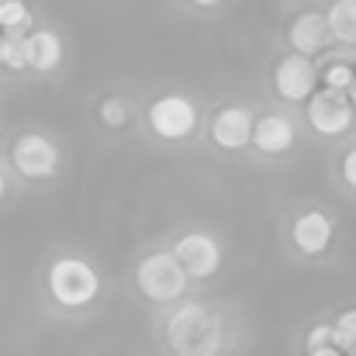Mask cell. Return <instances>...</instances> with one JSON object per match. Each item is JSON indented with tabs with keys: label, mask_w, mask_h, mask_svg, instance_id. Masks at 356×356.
<instances>
[{
	"label": "cell",
	"mask_w": 356,
	"mask_h": 356,
	"mask_svg": "<svg viewBox=\"0 0 356 356\" xmlns=\"http://www.w3.org/2000/svg\"><path fill=\"white\" fill-rule=\"evenodd\" d=\"M166 343L173 356H218L222 353V322L201 301H187L170 315Z\"/></svg>",
	"instance_id": "obj_1"
},
{
	"label": "cell",
	"mask_w": 356,
	"mask_h": 356,
	"mask_svg": "<svg viewBox=\"0 0 356 356\" xmlns=\"http://www.w3.org/2000/svg\"><path fill=\"white\" fill-rule=\"evenodd\" d=\"M45 284H49L52 301H56L59 308H73V312L94 305L97 294H101V277H97V270H94L87 259H80V256H59V259L49 266Z\"/></svg>",
	"instance_id": "obj_2"
},
{
	"label": "cell",
	"mask_w": 356,
	"mask_h": 356,
	"mask_svg": "<svg viewBox=\"0 0 356 356\" xmlns=\"http://www.w3.org/2000/svg\"><path fill=\"white\" fill-rule=\"evenodd\" d=\"M135 284H138L142 298H149L152 305H170V301H180L184 298L187 273H184V266L177 263V256L170 249H156V252H149L138 263Z\"/></svg>",
	"instance_id": "obj_3"
},
{
	"label": "cell",
	"mask_w": 356,
	"mask_h": 356,
	"mask_svg": "<svg viewBox=\"0 0 356 356\" xmlns=\"http://www.w3.org/2000/svg\"><path fill=\"white\" fill-rule=\"evenodd\" d=\"M149 128H152V135H159L166 142L191 138L194 128H197V108H194V101L184 97V94H166V97L152 101V108H149Z\"/></svg>",
	"instance_id": "obj_4"
},
{
	"label": "cell",
	"mask_w": 356,
	"mask_h": 356,
	"mask_svg": "<svg viewBox=\"0 0 356 356\" xmlns=\"http://www.w3.org/2000/svg\"><path fill=\"white\" fill-rule=\"evenodd\" d=\"M10 163L21 177L28 180H45V177H56L59 170V145L38 131H28L21 138H14L10 145Z\"/></svg>",
	"instance_id": "obj_5"
},
{
	"label": "cell",
	"mask_w": 356,
	"mask_h": 356,
	"mask_svg": "<svg viewBox=\"0 0 356 356\" xmlns=\"http://www.w3.org/2000/svg\"><path fill=\"white\" fill-rule=\"evenodd\" d=\"M170 252L184 266V273L194 277V280H208L222 266V245H218V238L208 236V232H187V236H180L173 242Z\"/></svg>",
	"instance_id": "obj_6"
},
{
	"label": "cell",
	"mask_w": 356,
	"mask_h": 356,
	"mask_svg": "<svg viewBox=\"0 0 356 356\" xmlns=\"http://www.w3.org/2000/svg\"><path fill=\"white\" fill-rule=\"evenodd\" d=\"M273 87H277V94H280L284 101H291V104H308V101L315 97V90H318V70H315L312 59L291 52V56H284V59L277 63V70H273Z\"/></svg>",
	"instance_id": "obj_7"
},
{
	"label": "cell",
	"mask_w": 356,
	"mask_h": 356,
	"mask_svg": "<svg viewBox=\"0 0 356 356\" xmlns=\"http://www.w3.org/2000/svg\"><path fill=\"white\" fill-rule=\"evenodd\" d=\"M308 124L325 135V138H336V135H346L350 124H353V104L346 94H336V90H315V97L308 101Z\"/></svg>",
	"instance_id": "obj_8"
},
{
	"label": "cell",
	"mask_w": 356,
	"mask_h": 356,
	"mask_svg": "<svg viewBox=\"0 0 356 356\" xmlns=\"http://www.w3.org/2000/svg\"><path fill=\"white\" fill-rule=\"evenodd\" d=\"M252 111L249 108H242V104H229V108H222L215 121H211V138H215V145H222L225 152H238V149H245L249 142H252Z\"/></svg>",
	"instance_id": "obj_9"
},
{
	"label": "cell",
	"mask_w": 356,
	"mask_h": 356,
	"mask_svg": "<svg viewBox=\"0 0 356 356\" xmlns=\"http://www.w3.org/2000/svg\"><path fill=\"white\" fill-rule=\"evenodd\" d=\"M287 42H291L294 56H305V59L318 56V52L332 42L329 24H325V14H318V10L298 14V17L291 21V28H287Z\"/></svg>",
	"instance_id": "obj_10"
},
{
	"label": "cell",
	"mask_w": 356,
	"mask_h": 356,
	"mask_svg": "<svg viewBox=\"0 0 356 356\" xmlns=\"http://www.w3.org/2000/svg\"><path fill=\"white\" fill-rule=\"evenodd\" d=\"M332 232H336V225L325 211H301L291 225V242L305 256H318L332 245Z\"/></svg>",
	"instance_id": "obj_11"
},
{
	"label": "cell",
	"mask_w": 356,
	"mask_h": 356,
	"mask_svg": "<svg viewBox=\"0 0 356 356\" xmlns=\"http://www.w3.org/2000/svg\"><path fill=\"white\" fill-rule=\"evenodd\" d=\"M294 121L284 118V115H266L252 124V145L263 152V156H280L294 145Z\"/></svg>",
	"instance_id": "obj_12"
},
{
	"label": "cell",
	"mask_w": 356,
	"mask_h": 356,
	"mask_svg": "<svg viewBox=\"0 0 356 356\" xmlns=\"http://www.w3.org/2000/svg\"><path fill=\"white\" fill-rule=\"evenodd\" d=\"M63 63V38L52 28H35L28 31V70L35 73H52Z\"/></svg>",
	"instance_id": "obj_13"
},
{
	"label": "cell",
	"mask_w": 356,
	"mask_h": 356,
	"mask_svg": "<svg viewBox=\"0 0 356 356\" xmlns=\"http://www.w3.org/2000/svg\"><path fill=\"white\" fill-rule=\"evenodd\" d=\"M329 35L343 45H356V0H336L325 14Z\"/></svg>",
	"instance_id": "obj_14"
},
{
	"label": "cell",
	"mask_w": 356,
	"mask_h": 356,
	"mask_svg": "<svg viewBox=\"0 0 356 356\" xmlns=\"http://www.w3.org/2000/svg\"><path fill=\"white\" fill-rule=\"evenodd\" d=\"M0 66H7L14 73L28 70V35L3 31V38H0Z\"/></svg>",
	"instance_id": "obj_15"
},
{
	"label": "cell",
	"mask_w": 356,
	"mask_h": 356,
	"mask_svg": "<svg viewBox=\"0 0 356 356\" xmlns=\"http://www.w3.org/2000/svg\"><path fill=\"white\" fill-rule=\"evenodd\" d=\"M0 31H31V7L28 0H0Z\"/></svg>",
	"instance_id": "obj_16"
},
{
	"label": "cell",
	"mask_w": 356,
	"mask_h": 356,
	"mask_svg": "<svg viewBox=\"0 0 356 356\" xmlns=\"http://www.w3.org/2000/svg\"><path fill=\"white\" fill-rule=\"evenodd\" d=\"M356 80V70L346 59H332L322 73H318V83H325V90H336V94H350Z\"/></svg>",
	"instance_id": "obj_17"
},
{
	"label": "cell",
	"mask_w": 356,
	"mask_h": 356,
	"mask_svg": "<svg viewBox=\"0 0 356 356\" xmlns=\"http://www.w3.org/2000/svg\"><path fill=\"white\" fill-rule=\"evenodd\" d=\"M332 332H336L332 346L343 356H356V308L343 312V315L332 322Z\"/></svg>",
	"instance_id": "obj_18"
},
{
	"label": "cell",
	"mask_w": 356,
	"mask_h": 356,
	"mask_svg": "<svg viewBox=\"0 0 356 356\" xmlns=\"http://www.w3.org/2000/svg\"><path fill=\"white\" fill-rule=\"evenodd\" d=\"M97 115H101V121H104L108 128H124L128 118H131V108H128L124 97H104L101 108H97Z\"/></svg>",
	"instance_id": "obj_19"
},
{
	"label": "cell",
	"mask_w": 356,
	"mask_h": 356,
	"mask_svg": "<svg viewBox=\"0 0 356 356\" xmlns=\"http://www.w3.org/2000/svg\"><path fill=\"white\" fill-rule=\"evenodd\" d=\"M332 339H336V332H332V325L329 322H318L312 332H308V339H305V346H308V353H318V350H325V346H332Z\"/></svg>",
	"instance_id": "obj_20"
},
{
	"label": "cell",
	"mask_w": 356,
	"mask_h": 356,
	"mask_svg": "<svg viewBox=\"0 0 356 356\" xmlns=\"http://www.w3.org/2000/svg\"><path fill=\"white\" fill-rule=\"evenodd\" d=\"M343 180H346V187L356 191V149H350V152L343 156Z\"/></svg>",
	"instance_id": "obj_21"
},
{
	"label": "cell",
	"mask_w": 356,
	"mask_h": 356,
	"mask_svg": "<svg viewBox=\"0 0 356 356\" xmlns=\"http://www.w3.org/2000/svg\"><path fill=\"white\" fill-rule=\"evenodd\" d=\"M308 356H343L336 346H325V350H318V353H308Z\"/></svg>",
	"instance_id": "obj_22"
},
{
	"label": "cell",
	"mask_w": 356,
	"mask_h": 356,
	"mask_svg": "<svg viewBox=\"0 0 356 356\" xmlns=\"http://www.w3.org/2000/svg\"><path fill=\"white\" fill-rule=\"evenodd\" d=\"M191 3H197V7H215V3H222V0H191Z\"/></svg>",
	"instance_id": "obj_23"
},
{
	"label": "cell",
	"mask_w": 356,
	"mask_h": 356,
	"mask_svg": "<svg viewBox=\"0 0 356 356\" xmlns=\"http://www.w3.org/2000/svg\"><path fill=\"white\" fill-rule=\"evenodd\" d=\"M346 97H350V104H353V111H356V80H353V87H350V94H346Z\"/></svg>",
	"instance_id": "obj_24"
},
{
	"label": "cell",
	"mask_w": 356,
	"mask_h": 356,
	"mask_svg": "<svg viewBox=\"0 0 356 356\" xmlns=\"http://www.w3.org/2000/svg\"><path fill=\"white\" fill-rule=\"evenodd\" d=\"M7 194V180H3V173H0V197Z\"/></svg>",
	"instance_id": "obj_25"
},
{
	"label": "cell",
	"mask_w": 356,
	"mask_h": 356,
	"mask_svg": "<svg viewBox=\"0 0 356 356\" xmlns=\"http://www.w3.org/2000/svg\"><path fill=\"white\" fill-rule=\"evenodd\" d=\"M0 38H3V31H0Z\"/></svg>",
	"instance_id": "obj_26"
}]
</instances>
